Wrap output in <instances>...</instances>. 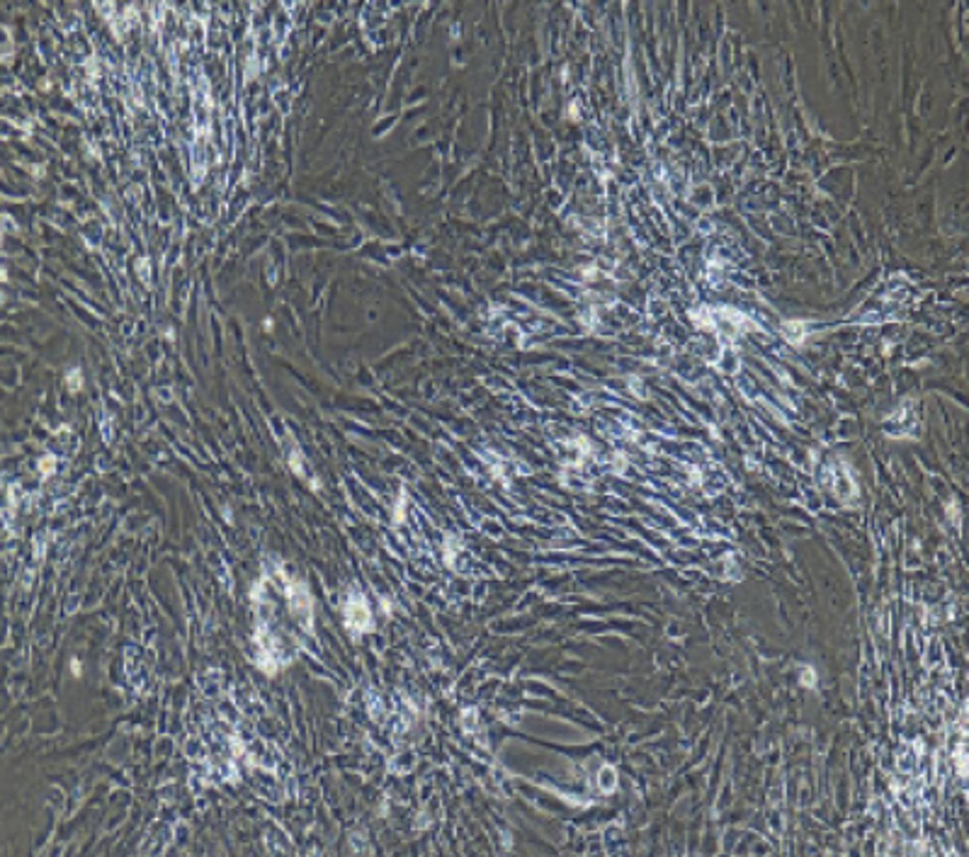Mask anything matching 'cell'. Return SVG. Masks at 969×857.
<instances>
[{
  "label": "cell",
  "instance_id": "6da1fadb",
  "mask_svg": "<svg viewBox=\"0 0 969 857\" xmlns=\"http://www.w3.org/2000/svg\"><path fill=\"white\" fill-rule=\"evenodd\" d=\"M347 626H350L352 631L372 629V614L367 610V605H365L360 598H357V602H350V605H347Z\"/></svg>",
  "mask_w": 969,
  "mask_h": 857
}]
</instances>
